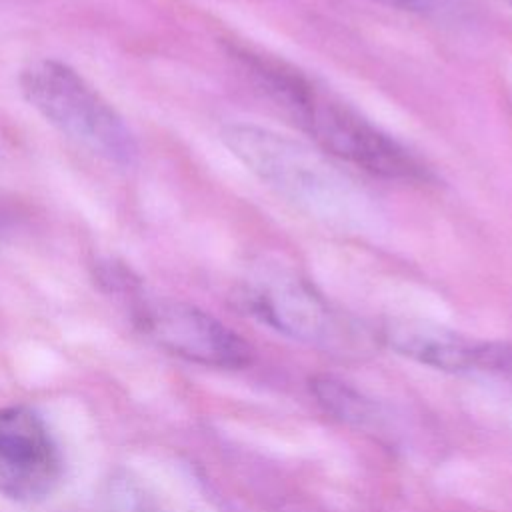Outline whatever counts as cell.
I'll use <instances>...</instances> for the list:
<instances>
[{"mask_svg": "<svg viewBox=\"0 0 512 512\" xmlns=\"http://www.w3.org/2000/svg\"><path fill=\"white\" fill-rule=\"evenodd\" d=\"M504 2H506V4H510V6H512V0H504Z\"/></svg>", "mask_w": 512, "mask_h": 512, "instance_id": "obj_10", "label": "cell"}, {"mask_svg": "<svg viewBox=\"0 0 512 512\" xmlns=\"http://www.w3.org/2000/svg\"><path fill=\"white\" fill-rule=\"evenodd\" d=\"M244 300L262 322L292 338L330 346L342 336V322L330 304L306 280L290 272L260 274Z\"/></svg>", "mask_w": 512, "mask_h": 512, "instance_id": "obj_6", "label": "cell"}, {"mask_svg": "<svg viewBox=\"0 0 512 512\" xmlns=\"http://www.w3.org/2000/svg\"><path fill=\"white\" fill-rule=\"evenodd\" d=\"M242 60L264 92L294 118L316 148L336 162L386 180H426L424 166L410 150L354 108L320 90L294 66L250 52H242Z\"/></svg>", "mask_w": 512, "mask_h": 512, "instance_id": "obj_2", "label": "cell"}, {"mask_svg": "<svg viewBox=\"0 0 512 512\" xmlns=\"http://www.w3.org/2000/svg\"><path fill=\"white\" fill-rule=\"evenodd\" d=\"M384 342L398 354L444 372H512V348L426 320H390Z\"/></svg>", "mask_w": 512, "mask_h": 512, "instance_id": "obj_7", "label": "cell"}, {"mask_svg": "<svg viewBox=\"0 0 512 512\" xmlns=\"http://www.w3.org/2000/svg\"><path fill=\"white\" fill-rule=\"evenodd\" d=\"M20 90L52 126L94 154L130 166L138 148L122 116L70 66L38 60L22 70Z\"/></svg>", "mask_w": 512, "mask_h": 512, "instance_id": "obj_3", "label": "cell"}, {"mask_svg": "<svg viewBox=\"0 0 512 512\" xmlns=\"http://www.w3.org/2000/svg\"><path fill=\"white\" fill-rule=\"evenodd\" d=\"M6 228H8V216H6V212H4V208L0 206V238L4 236V232H6Z\"/></svg>", "mask_w": 512, "mask_h": 512, "instance_id": "obj_9", "label": "cell"}, {"mask_svg": "<svg viewBox=\"0 0 512 512\" xmlns=\"http://www.w3.org/2000/svg\"><path fill=\"white\" fill-rule=\"evenodd\" d=\"M132 316L150 340L190 362L214 368H242L250 362V346L196 306L136 298Z\"/></svg>", "mask_w": 512, "mask_h": 512, "instance_id": "obj_4", "label": "cell"}, {"mask_svg": "<svg viewBox=\"0 0 512 512\" xmlns=\"http://www.w3.org/2000/svg\"><path fill=\"white\" fill-rule=\"evenodd\" d=\"M390 8H398L404 12H414V14H438L446 10L452 0H374Z\"/></svg>", "mask_w": 512, "mask_h": 512, "instance_id": "obj_8", "label": "cell"}, {"mask_svg": "<svg viewBox=\"0 0 512 512\" xmlns=\"http://www.w3.org/2000/svg\"><path fill=\"white\" fill-rule=\"evenodd\" d=\"M62 458L42 418L24 406L0 410V496L38 502L58 484Z\"/></svg>", "mask_w": 512, "mask_h": 512, "instance_id": "obj_5", "label": "cell"}, {"mask_svg": "<svg viewBox=\"0 0 512 512\" xmlns=\"http://www.w3.org/2000/svg\"><path fill=\"white\" fill-rule=\"evenodd\" d=\"M226 148L268 188L310 218L336 230L370 226L368 194L316 146L258 124H228Z\"/></svg>", "mask_w": 512, "mask_h": 512, "instance_id": "obj_1", "label": "cell"}]
</instances>
